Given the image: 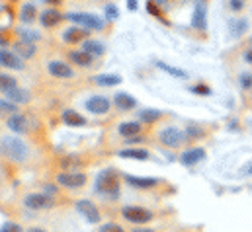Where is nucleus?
Segmentation results:
<instances>
[{
  "label": "nucleus",
  "mask_w": 252,
  "mask_h": 232,
  "mask_svg": "<svg viewBox=\"0 0 252 232\" xmlns=\"http://www.w3.org/2000/svg\"><path fill=\"white\" fill-rule=\"evenodd\" d=\"M0 154L12 162H24L30 156L28 145L18 137H2L0 139Z\"/></svg>",
  "instance_id": "obj_1"
},
{
  "label": "nucleus",
  "mask_w": 252,
  "mask_h": 232,
  "mask_svg": "<svg viewBox=\"0 0 252 232\" xmlns=\"http://www.w3.org/2000/svg\"><path fill=\"white\" fill-rule=\"evenodd\" d=\"M94 189H96L100 195H106V197H118V195H120V174H118L114 168H106V170H102L100 174L96 175Z\"/></svg>",
  "instance_id": "obj_2"
},
{
  "label": "nucleus",
  "mask_w": 252,
  "mask_h": 232,
  "mask_svg": "<svg viewBox=\"0 0 252 232\" xmlns=\"http://www.w3.org/2000/svg\"><path fill=\"white\" fill-rule=\"evenodd\" d=\"M158 141H160L166 148H180V146H184V145L188 143V135H186V131H182V129L170 125V127L160 129Z\"/></svg>",
  "instance_id": "obj_3"
},
{
  "label": "nucleus",
  "mask_w": 252,
  "mask_h": 232,
  "mask_svg": "<svg viewBox=\"0 0 252 232\" xmlns=\"http://www.w3.org/2000/svg\"><path fill=\"white\" fill-rule=\"evenodd\" d=\"M122 217L126 219L127 223L135 225V227H141V225H147L155 219L153 211H149L147 207H139V205H126L122 207Z\"/></svg>",
  "instance_id": "obj_4"
},
{
  "label": "nucleus",
  "mask_w": 252,
  "mask_h": 232,
  "mask_svg": "<svg viewBox=\"0 0 252 232\" xmlns=\"http://www.w3.org/2000/svg\"><path fill=\"white\" fill-rule=\"evenodd\" d=\"M64 20L74 22V24H78V26L84 28V29H96V31L104 29V20L98 18L96 14H88V12H70V14L64 16Z\"/></svg>",
  "instance_id": "obj_5"
},
{
  "label": "nucleus",
  "mask_w": 252,
  "mask_h": 232,
  "mask_svg": "<svg viewBox=\"0 0 252 232\" xmlns=\"http://www.w3.org/2000/svg\"><path fill=\"white\" fill-rule=\"evenodd\" d=\"M24 205L32 211H47L55 207V199L49 193H30L24 197Z\"/></svg>",
  "instance_id": "obj_6"
},
{
  "label": "nucleus",
  "mask_w": 252,
  "mask_h": 232,
  "mask_svg": "<svg viewBox=\"0 0 252 232\" xmlns=\"http://www.w3.org/2000/svg\"><path fill=\"white\" fill-rule=\"evenodd\" d=\"M88 181V175L84 172H61L57 174V183L64 189H80Z\"/></svg>",
  "instance_id": "obj_7"
},
{
  "label": "nucleus",
  "mask_w": 252,
  "mask_h": 232,
  "mask_svg": "<svg viewBox=\"0 0 252 232\" xmlns=\"http://www.w3.org/2000/svg\"><path fill=\"white\" fill-rule=\"evenodd\" d=\"M74 209H76V211L84 217V221L90 223V225H98V223L102 221L100 209H98L92 201H88V199H80V201H76V203H74Z\"/></svg>",
  "instance_id": "obj_8"
},
{
  "label": "nucleus",
  "mask_w": 252,
  "mask_h": 232,
  "mask_svg": "<svg viewBox=\"0 0 252 232\" xmlns=\"http://www.w3.org/2000/svg\"><path fill=\"white\" fill-rule=\"evenodd\" d=\"M191 28L195 31H205L207 29V2H195L193 12H191Z\"/></svg>",
  "instance_id": "obj_9"
},
{
  "label": "nucleus",
  "mask_w": 252,
  "mask_h": 232,
  "mask_svg": "<svg viewBox=\"0 0 252 232\" xmlns=\"http://www.w3.org/2000/svg\"><path fill=\"white\" fill-rule=\"evenodd\" d=\"M205 156H207V152H205L203 146H193V148H188V150L182 152L180 162H182L184 166H195V164H199L201 160H205Z\"/></svg>",
  "instance_id": "obj_10"
},
{
  "label": "nucleus",
  "mask_w": 252,
  "mask_h": 232,
  "mask_svg": "<svg viewBox=\"0 0 252 232\" xmlns=\"http://www.w3.org/2000/svg\"><path fill=\"white\" fill-rule=\"evenodd\" d=\"M110 106H112V102H110L106 96H92V98L86 102V110H88L90 114H96V116L108 114Z\"/></svg>",
  "instance_id": "obj_11"
},
{
  "label": "nucleus",
  "mask_w": 252,
  "mask_h": 232,
  "mask_svg": "<svg viewBox=\"0 0 252 232\" xmlns=\"http://www.w3.org/2000/svg\"><path fill=\"white\" fill-rule=\"evenodd\" d=\"M126 181L127 185L135 187V189H141V191H147V189H153L160 183V179L157 177H141V175H126Z\"/></svg>",
  "instance_id": "obj_12"
},
{
  "label": "nucleus",
  "mask_w": 252,
  "mask_h": 232,
  "mask_svg": "<svg viewBox=\"0 0 252 232\" xmlns=\"http://www.w3.org/2000/svg\"><path fill=\"white\" fill-rule=\"evenodd\" d=\"M6 125H8V129H10L12 133H18V135L30 131V119L24 116V114H20V112L8 117V119H6Z\"/></svg>",
  "instance_id": "obj_13"
},
{
  "label": "nucleus",
  "mask_w": 252,
  "mask_h": 232,
  "mask_svg": "<svg viewBox=\"0 0 252 232\" xmlns=\"http://www.w3.org/2000/svg\"><path fill=\"white\" fill-rule=\"evenodd\" d=\"M63 20H64V16L59 10H55V8H47V10H43L41 16H39V24H41L43 28H55V26H59Z\"/></svg>",
  "instance_id": "obj_14"
},
{
  "label": "nucleus",
  "mask_w": 252,
  "mask_h": 232,
  "mask_svg": "<svg viewBox=\"0 0 252 232\" xmlns=\"http://www.w3.org/2000/svg\"><path fill=\"white\" fill-rule=\"evenodd\" d=\"M47 70H49V74L55 76V78H70V76H72V68H70L64 60H51V62L47 64Z\"/></svg>",
  "instance_id": "obj_15"
},
{
  "label": "nucleus",
  "mask_w": 252,
  "mask_h": 232,
  "mask_svg": "<svg viewBox=\"0 0 252 232\" xmlns=\"http://www.w3.org/2000/svg\"><path fill=\"white\" fill-rule=\"evenodd\" d=\"M4 96H6V100L8 102H12V104H16V106H24V104H28L30 100H32V94L28 92V90H24V88H14V90H8V92H4Z\"/></svg>",
  "instance_id": "obj_16"
},
{
  "label": "nucleus",
  "mask_w": 252,
  "mask_h": 232,
  "mask_svg": "<svg viewBox=\"0 0 252 232\" xmlns=\"http://www.w3.org/2000/svg\"><path fill=\"white\" fill-rule=\"evenodd\" d=\"M114 106L118 110H122V112H131L137 106V100L127 92H120V94L114 96Z\"/></svg>",
  "instance_id": "obj_17"
},
{
  "label": "nucleus",
  "mask_w": 252,
  "mask_h": 232,
  "mask_svg": "<svg viewBox=\"0 0 252 232\" xmlns=\"http://www.w3.org/2000/svg\"><path fill=\"white\" fill-rule=\"evenodd\" d=\"M0 64L6 66V68H14V70L24 68L22 66V58L18 57L16 53L8 51V49H0Z\"/></svg>",
  "instance_id": "obj_18"
},
{
  "label": "nucleus",
  "mask_w": 252,
  "mask_h": 232,
  "mask_svg": "<svg viewBox=\"0 0 252 232\" xmlns=\"http://www.w3.org/2000/svg\"><path fill=\"white\" fill-rule=\"evenodd\" d=\"M141 131H143V125H141L139 121H124V123H120V127H118V133H120L122 137H126V139L141 135Z\"/></svg>",
  "instance_id": "obj_19"
},
{
  "label": "nucleus",
  "mask_w": 252,
  "mask_h": 232,
  "mask_svg": "<svg viewBox=\"0 0 252 232\" xmlns=\"http://www.w3.org/2000/svg\"><path fill=\"white\" fill-rule=\"evenodd\" d=\"M86 35L88 31L84 28H68L63 31V41L64 43H80V41H86Z\"/></svg>",
  "instance_id": "obj_20"
},
{
  "label": "nucleus",
  "mask_w": 252,
  "mask_h": 232,
  "mask_svg": "<svg viewBox=\"0 0 252 232\" xmlns=\"http://www.w3.org/2000/svg\"><path fill=\"white\" fill-rule=\"evenodd\" d=\"M20 20L24 24H33L37 20V8H35V4H32V2L22 4V8H20Z\"/></svg>",
  "instance_id": "obj_21"
},
{
  "label": "nucleus",
  "mask_w": 252,
  "mask_h": 232,
  "mask_svg": "<svg viewBox=\"0 0 252 232\" xmlns=\"http://www.w3.org/2000/svg\"><path fill=\"white\" fill-rule=\"evenodd\" d=\"M120 156L129 158V160H149L151 152L145 148H124V150H120Z\"/></svg>",
  "instance_id": "obj_22"
},
{
  "label": "nucleus",
  "mask_w": 252,
  "mask_h": 232,
  "mask_svg": "<svg viewBox=\"0 0 252 232\" xmlns=\"http://www.w3.org/2000/svg\"><path fill=\"white\" fill-rule=\"evenodd\" d=\"M68 58H70L76 66H84V68H86V66H90V64H92V60H94L92 55H88V53H86V51H82V49H80V51H70V53H68Z\"/></svg>",
  "instance_id": "obj_23"
},
{
  "label": "nucleus",
  "mask_w": 252,
  "mask_h": 232,
  "mask_svg": "<svg viewBox=\"0 0 252 232\" xmlns=\"http://www.w3.org/2000/svg\"><path fill=\"white\" fill-rule=\"evenodd\" d=\"M63 123L64 125H68V127H80V125H84V123H86V119L80 116L78 112H74V110H64L63 112Z\"/></svg>",
  "instance_id": "obj_24"
},
{
  "label": "nucleus",
  "mask_w": 252,
  "mask_h": 232,
  "mask_svg": "<svg viewBox=\"0 0 252 232\" xmlns=\"http://www.w3.org/2000/svg\"><path fill=\"white\" fill-rule=\"evenodd\" d=\"M249 29V22L245 20V18H235V20H231L229 22V31H231V35H235V37H241L245 31Z\"/></svg>",
  "instance_id": "obj_25"
},
{
  "label": "nucleus",
  "mask_w": 252,
  "mask_h": 232,
  "mask_svg": "<svg viewBox=\"0 0 252 232\" xmlns=\"http://www.w3.org/2000/svg\"><path fill=\"white\" fill-rule=\"evenodd\" d=\"M82 51H86L92 57L94 55L100 57V55H104V45L100 41H96V39H86V41H82Z\"/></svg>",
  "instance_id": "obj_26"
},
{
  "label": "nucleus",
  "mask_w": 252,
  "mask_h": 232,
  "mask_svg": "<svg viewBox=\"0 0 252 232\" xmlns=\"http://www.w3.org/2000/svg\"><path fill=\"white\" fill-rule=\"evenodd\" d=\"M158 119H162V112H158V110H141L139 112V121H143L145 125L157 123Z\"/></svg>",
  "instance_id": "obj_27"
},
{
  "label": "nucleus",
  "mask_w": 252,
  "mask_h": 232,
  "mask_svg": "<svg viewBox=\"0 0 252 232\" xmlns=\"http://www.w3.org/2000/svg\"><path fill=\"white\" fill-rule=\"evenodd\" d=\"M16 51H18V57L20 58H32L35 55V45L33 43H24V41H18L16 43Z\"/></svg>",
  "instance_id": "obj_28"
},
{
  "label": "nucleus",
  "mask_w": 252,
  "mask_h": 232,
  "mask_svg": "<svg viewBox=\"0 0 252 232\" xmlns=\"http://www.w3.org/2000/svg\"><path fill=\"white\" fill-rule=\"evenodd\" d=\"M94 82L98 86H116V84L122 82V76H118V74H98V76H94Z\"/></svg>",
  "instance_id": "obj_29"
},
{
  "label": "nucleus",
  "mask_w": 252,
  "mask_h": 232,
  "mask_svg": "<svg viewBox=\"0 0 252 232\" xmlns=\"http://www.w3.org/2000/svg\"><path fill=\"white\" fill-rule=\"evenodd\" d=\"M16 33L20 35V41H24V43H35V41L39 39V31H32V29L18 28Z\"/></svg>",
  "instance_id": "obj_30"
},
{
  "label": "nucleus",
  "mask_w": 252,
  "mask_h": 232,
  "mask_svg": "<svg viewBox=\"0 0 252 232\" xmlns=\"http://www.w3.org/2000/svg\"><path fill=\"white\" fill-rule=\"evenodd\" d=\"M157 66H158L160 70L168 72L170 76H176V78H186V76H188L184 70H180V68H176V66H170V64H166V62H162V60H158V62H157Z\"/></svg>",
  "instance_id": "obj_31"
},
{
  "label": "nucleus",
  "mask_w": 252,
  "mask_h": 232,
  "mask_svg": "<svg viewBox=\"0 0 252 232\" xmlns=\"http://www.w3.org/2000/svg\"><path fill=\"white\" fill-rule=\"evenodd\" d=\"M14 88H18V80L14 76L0 74V90L2 92H8V90H14Z\"/></svg>",
  "instance_id": "obj_32"
},
{
  "label": "nucleus",
  "mask_w": 252,
  "mask_h": 232,
  "mask_svg": "<svg viewBox=\"0 0 252 232\" xmlns=\"http://www.w3.org/2000/svg\"><path fill=\"white\" fill-rule=\"evenodd\" d=\"M0 114H4V116L8 117L14 116V114H18V106L8 102V100H0Z\"/></svg>",
  "instance_id": "obj_33"
},
{
  "label": "nucleus",
  "mask_w": 252,
  "mask_h": 232,
  "mask_svg": "<svg viewBox=\"0 0 252 232\" xmlns=\"http://www.w3.org/2000/svg\"><path fill=\"white\" fill-rule=\"evenodd\" d=\"M0 232H26L22 229L20 223H14V221H6L2 227H0Z\"/></svg>",
  "instance_id": "obj_34"
},
{
  "label": "nucleus",
  "mask_w": 252,
  "mask_h": 232,
  "mask_svg": "<svg viewBox=\"0 0 252 232\" xmlns=\"http://www.w3.org/2000/svg\"><path fill=\"white\" fill-rule=\"evenodd\" d=\"M118 18H120L118 6H116V4H108V6H106V20H108V22H116Z\"/></svg>",
  "instance_id": "obj_35"
},
{
  "label": "nucleus",
  "mask_w": 252,
  "mask_h": 232,
  "mask_svg": "<svg viewBox=\"0 0 252 232\" xmlns=\"http://www.w3.org/2000/svg\"><path fill=\"white\" fill-rule=\"evenodd\" d=\"M239 84L243 90H252V72H243L239 76Z\"/></svg>",
  "instance_id": "obj_36"
},
{
  "label": "nucleus",
  "mask_w": 252,
  "mask_h": 232,
  "mask_svg": "<svg viewBox=\"0 0 252 232\" xmlns=\"http://www.w3.org/2000/svg\"><path fill=\"white\" fill-rule=\"evenodd\" d=\"M98 232H127V231L124 227L116 225V223H104V225H100Z\"/></svg>",
  "instance_id": "obj_37"
},
{
  "label": "nucleus",
  "mask_w": 252,
  "mask_h": 232,
  "mask_svg": "<svg viewBox=\"0 0 252 232\" xmlns=\"http://www.w3.org/2000/svg\"><path fill=\"white\" fill-rule=\"evenodd\" d=\"M147 8H149V12H151V14H155V16H157V18H160V20H164V18H162V14H160V6H158L155 0H149Z\"/></svg>",
  "instance_id": "obj_38"
},
{
  "label": "nucleus",
  "mask_w": 252,
  "mask_h": 232,
  "mask_svg": "<svg viewBox=\"0 0 252 232\" xmlns=\"http://www.w3.org/2000/svg\"><path fill=\"white\" fill-rule=\"evenodd\" d=\"M229 8L233 12H241L245 10V0H229Z\"/></svg>",
  "instance_id": "obj_39"
},
{
  "label": "nucleus",
  "mask_w": 252,
  "mask_h": 232,
  "mask_svg": "<svg viewBox=\"0 0 252 232\" xmlns=\"http://www.w3.org/2000/svg\"><path fill=\"white\" fill-rule=\"evenodd\" d=\"M189 90H191V92H193V94H203V96H205V94H209V92H211V90H209V88H207V86H205V84H199V86H191V88H189Z\"/></svg>",
  "instance_id": "obj_40"
},
{
  "label": "nucleus",
  "mask_w": 252,
  "mask_h": 232,
  "mask_svg": "<svg viewBox=\"0 0 252 232\" xmlns=\"http://www.w3.org/2000/svg\"><path fill=\"white\" fill-rule=\"evenodd\" d=\"M127 8H129L131 12H135V10H137V0H127Z\"/></svg>",
  "instance_id": "obj_41"
},
{
  "label": "nucleus",
  "mask_w": 252,
  "mask_h": 232,
  "mask_svg": "<svg viewBox=\"0 0 252 232\" xmlns=\"http://www.w3.org/2000/svg\"><path fill=\"white\" fill-rule=\"evenodd\" d=\"M245 60H247L249 64H252V47L249 49V51H247V53H245Z\"/></svg>",
  "instance_id": "obj_42"
},
{
  "label": "nucleus",
  "mask_w": 252,
  "mask_h": 232,
  "mask_svg": "<svg viewBox=\"0 0 252 232\" xmlns=\"http://www.w3.org/2000/svg\"><path fill=\"white\" fill-rule=\"evenodd\" d=\"M26 232H47L45 229H41V227H32V229H28Z\"/></svg>",
  "instance_id": "obj_43"
},
{
  "label": "nucleus",
  "mask_w": 252,
  "mask_h": 232,
  "mask_svg": "<svg viewBox=\"0 0 252 232\" xmlns=\"http://www.w3.org/2000/svg\"><path fill=\"white\" fill-rule=\"evenodd\" d=\"M45 2H47V4H53V6H59L63 0H45Z\"/></svg>",
  "instance_id": "obj_44"
},
{
  "label": "nucleus",
  "mask_w": 252,
  "mask_h": 232,
  "mask_svg": "<svg viewBox=\"0 0 252 232\" xmlns=\"http://www.w3.org/2000/svg\"><path fill=\"white\" fill-rule=\"evenodd\" d=\"M131 232H155V231H151V229H135V231Z\"/></svg>",
  "instance_id": "obj_45"
}]
</instances>
